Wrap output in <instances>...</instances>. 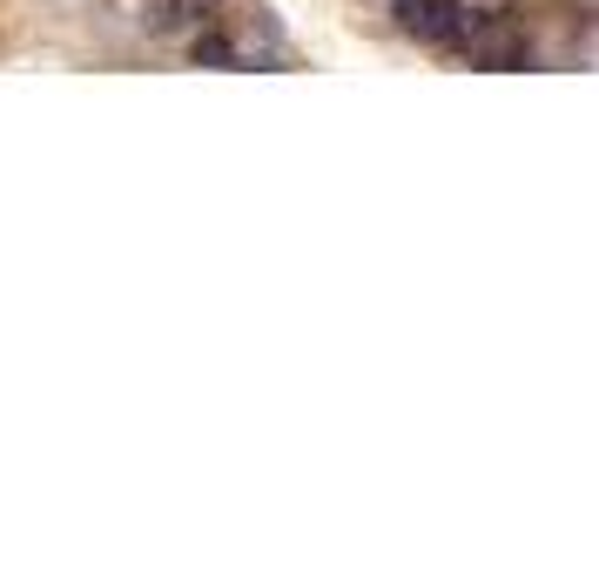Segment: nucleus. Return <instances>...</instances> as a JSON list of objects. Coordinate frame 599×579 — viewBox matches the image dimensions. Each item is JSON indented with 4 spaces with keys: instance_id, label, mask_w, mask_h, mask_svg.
<instances>
[{
    "instance_id": "20e7f679",
    "label": "nucleus",
    "mask_w": 599,
    "mask_h": 579,
    "mask_svg": "<svg viewBox=\"0 0 599 579\" xmlns=\"http://www.w3.org/2000/svg\"><path fill=\"white\" fill-rule=\"evenodd\" d=\"M189 54H196V68H242V54H236L216 28H196V34H189Z\"/></svg>"
},
{
    "instance_id": "f257e3e1",
    "label": "nucleus",
    "mask_w": 599,
    "mask_h": 579,
    "mask_svg": "<svg viewBox=\"0 0 599 579\" xmlns=\"http://www.w3.org/2000/svg\"><path fill=\"white\" fill-rule=\"evenodd\" d=\"M465 54H472L478 68H498V74H519V68H533L526 28H519V21H505V14L465 21Z\"/></svg>"
},
{
    "instance_id": "f03ea898",
    "label": "nucleus",
    "mask_w": 599,
    "mask_h": 579,
    "mask_svg": "<svg viewBox=\"0 0 599 579\" xmlns=\"http://www.w3.org/2000/svg\"><path fill=\"white\" fill-rule=\"evenodd\" d=\"M391 14L411 41H432V48H458L465 41V8L458 0H391Z\"/></svg>"
},
{
    "instance_id": "7ed1b4c3",
    "label": "nucleus",
    "mask_w": 599,
    "mask_h": 579,
    "mask_svg": "<svg viewBox=\"0 0 599 579\" xmlns=\"http://www.w3.org/2000/svg\"><path fill=\"white\" fill-rule=\"evenodd\" d=\"M209 14H216V0H155V8H148V34L183 41L196 28H209Z\"/></svg>"
}]
</instances>
